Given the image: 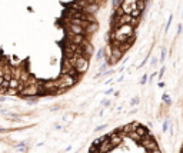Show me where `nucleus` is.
Returning a JSON list of instances; mask_svg holds the SVG:
<instances>
[{"label":"nucleus","mask_w":183,"mask_h":153,"mask_svg":"<svg viewBox=\"0 0 183 153\" xmlns=\"http://www.w3.org/2000/svg\"><path fill=\"white\" fill-rule=\"evenodd\" d=\"M36 95H39V86H37V85L24 88L23 89V92L20 93L22 97H32V96H36Z\"/></svg>","instance_id":"nucleus-1"},{"label":"nucleus","mask_w":183,"mask_h":153,"mask_svg":"<svg viewBox=\"0 0 183 153\" xmlns=\"http://www.w3.org/2000/svg\"><path fill=\"white\" fill-rule=\"evenodd\" d=\"M112 149H115V146L110 143V139H109V137H106L103 142L99 144V147H97V150L100 153H108V152H110Z\"/></svg>","instance_id":"nucleus-2"},{"label":"nucleus","mask_w":183,"mask_h":153,"mask_svg":"<svg viewBox=\"0 0 183 153\" xmlns=\"http://www.w3.org/2000/svg\"><path fill=\"white\" fill-rule=\"evenodd\" d=\"M109 139H110V143H112L115 147L120 146V144H122V142H123L122 136L119 134L117 132H113V133H110V134H109Z\"/></svg>","instance_id":"nucleus-3"},{"label":"nucleus","mask_w":183,"mask_h":153,"mask_svg":"<svg viewBox=\"0 0 183 153\" xmlns=\"http://www.w3.org/2000/svg\"><path fill=\"white\" fill-rule=\"evenodd\" d=\"M127 136H129L130 139H133L135 142H137V143H139V142H140V139H142V137H140V136H139V133H137V132H136V130L130 132V133H129V134H127Z\"/></svg>","instance_id":"nucleus-4"},{"label":"nucleus","mask_w":183,"mask_h":153,"mask_svg":"<svg viewBox=\"0 0 183 153\" xmlns=\"http://www.w3.org/2000/svg\"><path fill=\"white\" fill-rule=\"evenodd\" d=\"M136 132L139 133V136H140V137H143V136H146V134L149 133V130H147V129H146L145 126H142V125H140L139 127L136 129Z\"/></svg>","instance_id":"nucleus-5"},{"label":"nucleus","mask_w":183,"mask_h":153,"mask_svg":"<svg viewBox=\"0 0 183 153\" xmlns=\"http://www.w3.org/2000/svg\"><path fill=\"white\" fill-rule=\"evenodd\" d=\"M120 130L123 132V133H126V134H129L130 132H133L135 129H133V126H132V123H129V125H126V126H123Z\"/></svg>","instance_id":"nucleus-6"},{"label":"nucleus","mask_w":183,"mask_h":153,"mask_svg":"<svg viewBox=\"0 0 183 153\" xmlns=\"http://www.w3.org/2000/svg\"><path fill=\"white\" fill-rule=\"evenodd\" d=\"M19 92L16 90V89H7V92H6V95H9V96H14V95H17Z\"/></svg>","instance_id":"nucleus-7"},{"label":"nucleus","mask_w":183,"mask_h":153,"mask_svg":"<svg viewBox=\"0 0 183 153\" xmlns=\"http://www.w3.org/2000/svg\"><path fill=\"white\" fill-rule=\"evenodd\" d=\"M163 102H164L167 106H170V105H172V100H170V97H169L167 95H163Z\"/></svg>","instance_id":"nucleus-8"},{"label":"nucleus","mask_w":183,"mask_h":153,"mask_svg":"<svg viewBox=\"0 0 183 153\" xmlns=\"http://www.w3.org/2000/svg\"><path fill=\"white\" fill-rule=\"evenodd\" d=\"M162 130H163V132H167V130H169V122H167V120L163 123V129H162Z\"/></svg>","instance_id":"nucleus-9"},{"label":"nucleus","mask_w":183,"mask_h":153,"mask_svg":"<svg viewBox=\"0 0 183 153\" xmlns=\"http://www.w3.org/2000/svg\"><path fill=\"white\" fill-rule=\"evenodd\" d=\"M105 127H106V125H103V126H99V127H97V129H95V130H96V132H100V130H103Z\"/></svg>","instance_id":"nucleus-10"},{"label":"nucleus","mask_w":183,"mask_h":153,"mask_svg":"<svg viewBox=\"0 0 183 153\" xmlns=\"http://www.w3.org/2000/svg\"><path fill=\"white\" fill-rule=\"evenodd\" d=\"M149 153H162V152H160V149L157 147V149H155V150H150Z\"/></svg>","instance_id":"nucleus-11"},{"label":"nucleus","mask_w":183,"mask_h":153,"mask_svg":"<svg viewBox=\"0 0 183 153\" xmlns=\"http://www.w3.org/2000/svg\"><path fill=\"white\" fill-rule=\"evenodd\" d=\"M102 105H105V106H109V105H110V102H109V100H103V103H102Z\"/></svg>","instance_id":"nucleus-12"},{"label":"nucleus","mask_w":183,"mask_h":153,"mask_svg":"<svg viewBox=\"0 0 183 153\" xmlns=\"http://www.w3.org/2000/svg\"><path fill=\"white\" fill-rule=\"evenodd\" d=\"M136 103H139V99H133L132 100V105H136Z\"/></svg>","instance_id":"nucleus-13"},{"label":"nucleus","mask_w":183,"mask_h":153,"mask_svg":"<svg viewBox=\"0 0 183 153\" xmlns=\"http://www.w3.org/2000/svg\"><path fill=\"white\" fill-rule=\"evenodd\" d=\"M180 153H183V149H180Z\"/></svg>","instance_id":"nucleus-14"}]
</instances>
